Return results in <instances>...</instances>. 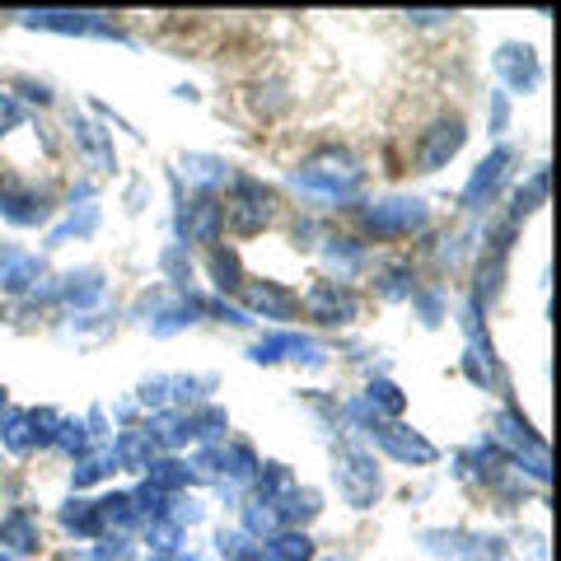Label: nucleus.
<instances>
[{
  "instance_id": "obj_15",
  "label": "nucleus",
  "mask_w": 561,
  "mask_h": 561,
  "mask_svg": "<svg viewBox=\"0 0 561 561\" xmlns=\"http://www.w3.org/2000/svg\"><path fill=\"white\" fill-rule=\"evenodd\" d=\"M61 524L70 534H80V538H94L99 529H103V519H99V505H90V501H70L66 511H61Z\"/></svg>"
},
{
  "instance_id": "obj_18",
  "label": "nucleus",
  "mask_w": 561,
  "mask_h": 561,
  "mask_svg": "<svg viewBox=\"0 0 561 561\" xmlns=\"http://www.w3.org/2000/svg\"><path fill=\"white\" fill-rule=\"evenodd\" d=\"M210 276H216L220 290H234V286H239V257L216 249V253H210Z\"/></svg>"
},
{
  "instance_id": "obj_7",
  "label": "nucleus",
  "mask_w": 561,
  "mask_h": 561,
  "mask_svg": "<svg viewBox=\"0 0 561 561\" xmlns=\"http://www.w3.org/2000/svg\"><path fill=\"white\" fill-rule=\"evenodd\" d=\"M375 435H379V445L389 449L393 459H402V463H431L435 459V445L421 440V435L408 431V426H379Z\"/></svg>"
},
{
  "instance_id": "obj_2",
  "label": "nucleus",
  "mask_w": 561,
  "mask_h": 561,
  "mask_svg": "<svg viewBox=\"0 0 561 561\" xmlns=\"http://www.w3.org/2000/svg\"><path fill=\"white\" fill-rule=\"evenodd\" d=\"M220 210H225V225H230L234 234H257L262 225H267V216H272V192L262 183H253V179H239L234 197L225 202Z\"/></svg>"
},
{
  "instance_id": "obj_16",
  "label": "nucleus",
  "mask_w": 561,
  "mask_h": 561,
  "mask_svg": "<svg viewBox=\"0 0 561 561\" xmlns=\"http://www.w3.org/2000/svg\"><path fill=\"white\" fill-rule=\"evenodd\" d=\"M117 459L127 468H150V435L146 431H127L117 440Z\"/></svg>"
},
{
  "instance_id": "obj_9",
  "label": "nucleus",
  "mask_w": 561,
  "mask_h": 561,
  "mask_svg": "<svg viewBox=\"0 0 561 561\" xmlns=\"http://www.w3.org/2000/svg\"><path fill=\"white\" fill-rule=\"evenodd\" d=\"M28 28H47V33H108V24L99 14H28Z\"/></svg>"
},
{
  "instance_id": "obj_3",
  "label": "nucleus",
  "mask_w": 561,
  "mask_h": 561,
  "mask_svg": "<svg viewBox=\"0 0 561 561\" xmlns=\"http://www.w3.org/2000/svg\"><path fill=\"white\" fill-rule=\"evenodd\" d=\"M337 491L346 496V505H356V511H365V505L379 496V468H375L370 454H360V449L337 454Z\"/></svg>"
},
{
  "instance_id": "obj_1",
  "label": "nucleus",
  "mask_w": 561,
  "mask_h": 561,
  "mask_svg": "<svg viewBox=\"0 0 561 561\" xmlns=\"http://www.w3.org/2000/svg\"><path fill=\"white\" fill-rule=\"evenodd\" d=\"M295 183H300L305 192H313V197H328V202H337V197H346V192L360 183V169L351 164L346 154L328 150V154H319V160H309L300 173H295Z\"/></svg>"
},
{
  "instance_id": "obj_6",
  "label": "nucleus",
  "mask_w": 561,
  "mask_h": 561,
  "mask_svg": "<svg viewBox=\"0 0 561 561\" xmlns=\"http://www.w3.org/2000/svg\"><path fill=\"white\" fill-rule=\"evenodd\" d=\"M421 220H426V206L408 202V197H393V202H379L375 210H365V225H370L375 234H408Z\"/></svg>"
},
{
  "instance_id": "obj_4",
  "label": "nucleus",
  "mask_w": 561,
  "mask_h": 561,
  "mask_svg": "<svg viewBox=\"0 0 561 561\" xmlns=\"http://www.w3.org/2000/svg\"><path fill=\"white\" fill-rule=\"evenodd\" d=\"M463 117H440L431 131H421V140H416V164L426 169V173H435V169H445L454 154L463 150Z\"/></svg>"
},
{
  "instance_id": "obj_20",
  "label": "nucleus",
  "mask_w": 561,
  "mask_h": 561,
  "mask_svg": "<svg viewBox=\"0 0 561 561\" xmlns=\"http://www.w3.org/2000/svg\"><path fill=\"white\" fill-rule=\"evenodd\" d=\"M0 408H5V389H0Z\"/></svg>"
},
{
  "instance_id": "obj_13",
  "label": "nucleus",
  "mask_w": 561,
  "mask_h": 561,
  "mask_svg": "<svg viewBox=\"0 0 561 561\" xmlns=\"http://www.w3.org/2000/svg\"><path fill=\"white\" fill-rule=\"evenodd\" d=\"M262 561H313V542L305 534H276L267 538V548H257Z\"/></svg>"
},
{
  "instance_id": "obj_5",
  "label": "nucleus",
  "mask_w": 561,
  "mask_h": 561,
  "mask_svg": "<svg viewBox=\"0 0 561 561\" xmlns=\"http://www.w3.org/2000/svg\"><path fill=\"white\" fill-rule=\"evenodd\" d=\"M305 313L319 323H351L356 319V295H351L342 280H319V286L305 295Z\"/></svg>"
},
{
  "instance_id": "obj_11",
  "label": "nucleus",
  "mask_w": 561,
  "mask_h": 561,
  "mask_svg": "<svg viewBox=\"0 0 561 561\" xmlns=\"http://www.w3.org/2000/svg\"><path fill=\"white\" fill-rule=\"evenodd\" d=\"M496 70L515 84V90H529L534 76H538V66H534V51H529V47H501Z\"/></svg>"
},
{
  "instance_id": "obj_14",
  "label": "nucleus",
  "mask_w": 561,
  "mask_h": 561,
  "mask_svg": "<svg viewBox=\"0 0 561 561\" xmlns=\"http://www.w3.org/2000/svg\"><path fill=\"white\" fill-rule=\"evenodd\" d=\"M0 542H5V548H14V552H28L33 542H38V529H33V519H28L24 511H14V515L0 519Z\"/></svg>"
},
{
  "instance_id": "obj_19",
  "label": "nucleus",
  "mask_w": 561,
  "mask_h": 561,
  "mask_svg": "<svg viewBox=\"0 0 561 561\" xmlns=\"http://www.w3.org/2000/svg\"><path fill=\"white\" fill-rule=\"evenodd\" d=\"M375 402L383 412H402V393L393 389V383H370V408H375Z\"/></svg>"
},
{
  "instance_id": "obj_8",
  "label": "nucleus",
  "mask_w": 561,
  "mask_h": 561,
  "mask_svg": "<svg viewBox=\"0 0 561 561\" xmlns=\"http://www.w3.org/2000/svg\"><path fill=\"white\" fill-rule=\"evenodd\" d=\"M243 300H249V309H257L262 319H290L295 309H300V300L286 290V286H276V280H262V286H249L243 290Z\"/></svg>"
},
{
  "instance_id": "obj_10",
  "label": "nucleus",
  "mask_w": 561,
  "mask_h": 561,
  "mask_svg": "<svg viewBox=\"0 0 561 561\" xmlns=\"http://www.w3.org/2000/svg\"><path fill=\"white\" fill-rule=\"evenodd\" d=\"M505 164H511V150H496L491 160H482V164H478V173H472V183L463 187V206H478V202H482V192L491 197V187L501 183Z\"/></svg>"
},
{
  "instance_id": "obj_17",
  "label": "nucleus",
  "mask_w": 561,
  "mask_h": 561,
  "mask_svg": "<svg viewBox=\"0 0 561 561\" xmlns=\"http://www.w3.org/2000/svg\"><path fill=\"white\" fill-rule=\"evenodd\" d=\"M5 445H10L14 454H24V449L38 445V431H33V416H10V421H5Z\"/></svg>"
},
{
  "instance_id": "obj_12",
  "label": "nucleus",
  "mask_w": 561,
  "mask_h": 561,
  "mask_svg": "<svg viewBox=\"0 0 561 561\" xmlns=\"http://www.w3.org/2000/svg\"><path fill=\"white\" fill-rule=\"evenodd\" d=\"M28 280H38V262L20 249H0V286L5 290H24Z\"/></svg>"
}]
</instances>
